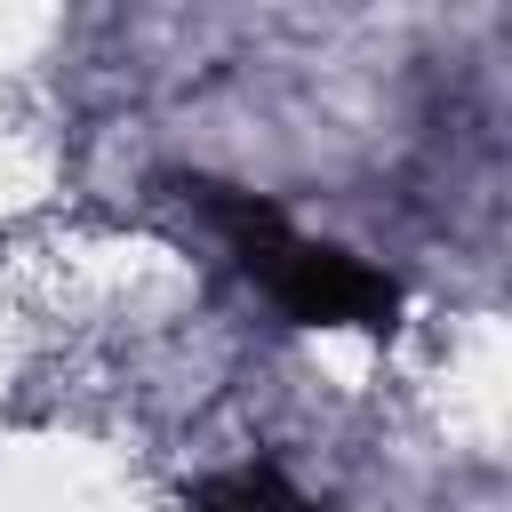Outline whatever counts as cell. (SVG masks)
<instances>
[{
	"mask_svg": "<svg viewBox=\"0 0 512 512\" xmlns=\"http://www.w3.org/2000/svg\"><path fill=\"white\" fill-rule=\"evenodd\" d=\"M184 200L224 232V248L240 256V272H248L288 320H304V328H376V336L392 328L400 288H392L376 264H360L352 248L304 240L272 200H256V192H240V184H216V176H192Z\"/></svg>",
	"mask_w": 512,
	"mask_h": 512,
	"instance_id": "cell-1",
	"label": "cell"
},
{
	"mask_svg": "<svg viewBox=\"0 0 512 512\" xmlns=\"http://www.w3.org/2000/svg\"><path fill=\"white\" fill-rule=\"evenodd\" d=\"M192 512H320L288 472L272 464H240V472H216L192 488Z\"/></svg>",
	"mask_w": 512,
	"mask_h": 512,
	"instance_id": "cell-2",
	"label": "cell"
}]
</instances>
